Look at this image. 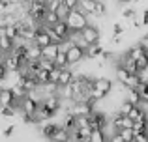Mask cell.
<instances>
[{
    "label": "cell",
    "instance_id": "obj_1",
    "mask_svg": "<svg viewBox=\"0 0 148 142\" xmlns=\"http://www.w3.org/2000/svg\"><path fill=\"white\" fill-rule=\"evenodd\" d=\"M66 21H68V24H69L71 30H83L84 26L90 22V15H86L81 7H77V10L69 11V15L66 17Z\"/></svg>",
    "mask_w": 148,
    "mask_h": 142
},
{
    "label": "cell",
    "instance_id": "obj_2",
    "mask_svg": "<svg viewBox=\"0 0 148 142\" xmlns=\"http://www.w3.org/2000/svg\"><path fill=\"white\" fill-rule=\"evenodd\" d=\"M66 52H68V60H69V66L71 67L81 66V64L86 60V49L79 43H71Z\"/></svg>",
    "mask_w": 148,
    "mask_h": 142
},
{
    "label": "cell",
    "instance_id": "obj_3",
    "mask_svg": "<svg viewBox=\"0 0 148 142\" xmlns=\"http://www.w3.org/2000/svg\"><path fill=\"white\" fill-rule=\"evenodd\" d=\"M81 36H83V39L86 41L88 45H92V43H98V41H99V37H101L99 26L96 24V22H88V24L84 26L83 30H81Z\"/></svg>",
    "mask_w": 148,
    "mask_h": 142
},
{
    "label": "cell",
    "instance_id": "obj_4",
    "mask_svg": "<svg viewBox=\"0 0 148 142\" xmlns=\"http://www.w3.org/2000/svg\"><path fill=\"white\" fill-rule=\"evenodd\" d=\"M94 86H98L99 90L111 94V92H112V86H114V80L107 79V77H98V79H94Z\"/></svg>",
    "mask_w": 148,
    "mask_h": 142
},
{
    "label": "cell",
    "instance_id": "obj_5",
    "mask_svg": "<svg viewBox=\"0 0 148 142\" xmlns=\"http://www.w3.org/2000/svg\"><path fill=\"white\" fill-rule=\"evenodd\" d=\"M58 52H60V43H49V45H45L43 47V56L45 58H49V60H54L58 56Z\"/></svg>",
    "mask_w": 148,
    "mask_h": 142
},
{
    "label": "cell",
    "instance_id": "obj_6",
    "mask_svg": "<svg viewBox=\"0 0 148 142\" xmlns=\"http://www.w3.org/2000/svg\"><path fill=\"white\" fill-rule=\"evenodd\" d=\"M58 95H60L62 99H73V101H75V90H73L71 82L58 86Z\"/></svg>",
    "mask_w": 148,
    "mask_h": 142
},
{
    "label": "cell",
    "instance_id": "obj_7",
    "mask_svg": "<svg viewBox=\"0 0 148 142\" xmlns=\"http://www.w3.org/2000/svg\"><path fill=\"white\" fill-rule=\"evenodd\" d=\"M54 64H56V67H60V69H64V67H69L68 52H66V51H60V52H58V56L54 58Z\"/></svg>",
    "mask_w": 148,
    "mask_h": 142
},
{
    "label": "cell",
    "instance_id": "obj_8",
    "mask_svg": "<svg viewBox=\"0 0 148 142\" xmlns=\"http://www.w3.org/2000/svg\"><path fill=\"white\" fill-rule=\"evenodd\" d=\"M96 4H98V0H81V10L84 11L86 15H92L96 10Z\"/></svg>",
    "mask_w": 148,
    "mask_h": 142
},
{
    "label": "cell",
    "instance_id": "obj_9",
    "mask_svg": "<svg viewBox=\"0 0 148 142\" xmlns=\"http://www.w3.org/2000/svg\"><path fill=\"white\" fill-rule=\"evenodd\" d=\"M51 140H53V142H64V140H69V133L60 125V127L56 129V133L51 137Z\"/></svg>",
    "mask_w": 148,
    "mask_h": 142
},
{
    "label": "cell",
    "instance_id": "obj_10",
    "mask_svg": "<svg viewBox=\"0 0 148 142\" xmlns=\"http://www.w3.org/2000/svg\"><path fill=\"white\" fill-rule=\"evenodd\" d=\"M77 131H79V137H81V140H84V142H92V131H94V129H92L90 125H84V127H79Z\"/></svg>",
    "mask_w": 148,
    "mask_h": 142
},
{
    "label": "cell",
    "instance_id": "obj_11",
    "mask_svg": "<svg viewBox=\"0 0 148 142\" xmlns=\"http://www.w3.org/2000/svg\"><path fill=\"white\" fill-rule=\"evenodd\" d=\"M58 21H60V15H58L56 11H47V13H45V21H43V24L53 26L54 22H58Z\"/></svg>",
    "mask_w": 148,
    "mask_h": 142
},
{
    "label": "cell",
    "instance_id": "obj_12",
    "mask_svg": "<svg viewBox=\"0 0 148 142\" xmlns=\"http://www.w3.org/2000/svg\"><path fill=\"white\" fill-rule=\"evenodd\" d=\"M133 105L135 103H131L130 99H124V101L120 103V107H118V112H122L124 116H127V114L131 112V109H133Z\"/></svg>",
    "mask_w": 148,
    "mask_h": 142
},
{
    "label": "cell",
    "instance_id": "obj_13",
    "mask_svg": "<svg viewBox=\"0 0 148 142\" xmlns=\"http://www.w3.org/2000/svg\"><path fill=\"white\" fill-rule=\"evenodd\" d=\"M120 133H122V137H124V142H135V131H133V127H124Z\"/></svg>",
    "mask_w": 148,
    "mask_h": 142
},
{
    "label": "cell",
    "instance_id": "obj_14",
    "mask_svg": "<svg viewBox=\"0 0 148 142\" xmlns=\"http://www.w3.org/2000/svg\"><path fill=\"white\" fill-rule=\"evenodd\" d=\"M122 21H131L133 17H137V10H133V7H126V10H122Z\"/></svg>",
    "mask_w": 148,
    "mask_h": 142
},
{
    "label": "cell",
    "instance_id": "obj_15",
    "mask_svg": "<svg viewBox=\"0 0 148 142\" xmlns=\"http://www.w3.org/2000/svg\"><path fill=\"white\" fill-rule=\"evenodd\" d=\"M137 66H139V71H141V73H145L148 69V52L137 58Z\"/></svg>",
    "mask_w": 148,
    "mask_h": 142
},
{
    "label": "cell",
    "instance_id": "obj_16",
    "mask_svg": "<svg viewBox=\"0 0 148 142\" xmlns=\"http://www.w3.org/2000/svg\"><path fill=\"white\" fill-rule=\"evenodd\" d=\"M126 34V24L124 22H114L112 24V36H124Z\"/></svg>",
    "mask_w": 148,
    "mask_h": 142
},
{
    "label": "cell",
    "instance_id": "obj_17",
    "mask_svg": "<svg viewBox=\"0 0 148 142\" xmlns=\"http://www.w3.org/2000/svg\"><path fill=\"white\" fill-rule=\"evenodd\" d=\"M69 11H71V7H68V6H66L64 2H62V4H60V7L56 10V13L60 15V19H66V17L69 15Z\"/></svg>",
    "mask_w": 148,
    "mask_h": 142
},
{
    "label": "cell",
    "instance_id": "obj_18",
    "mask_svg": "<svg viewBox=\"0 0 148 142\" xmlns=\"http://www.w3.org/2000/svg\"><path fill=\"white\" fill-rule=\"evenodd\" d=\"M15 129H17V125H13V124H10V125H8V127H4V131H2V135H4V137H6V139H10V137H11V135H13V131H15Z\"/></svg>",
    "mask_w": 148,
    "mask_h": 142
},
{
    "label": "cell",
    "instance_id": "obj_19",
    "mask_svg": "<svg viewBox=\"0 0 148 142\" xmlns=\"http://www.w3.org/2000/svg\"><path fill=\"white\" fill-rule=\"evenodd\" d=\"M62 2H64L68 7H71V10H77V7L81 6V0H62Z\"/></svg>",
    "mask_w": 148,
    "mask_h": 142
},
{
    "label": "cell",
    "instance_id": "obj_20",
    "mask_svg": "<svg viewBox=\"0 0 148 142\" xmlns=\"http://www.w3.org/2000/svg\"><path fill=\"white\" fill-rule=\"evenodd\" d=\"M58 77H60V67H54L51 71V82H58Z\"/></svg>",
    "mask_w": 148,
    "mask_h": 142
},
{
    "label": "cell",
    "instance_id": "obj_21",
    "mask_svg": "<svg viewBox=\"0 0 148 142\" xmlns=\"http://www.w3.org/2000/svg\"><path fill=\"white\" fill-rule=\"evenodd\" d=\"M6 75H8V69H6V66H4V62H0V84L4 82Z\"/></svg>",
    "mask_w": 148,
    "mask_h": 142
},
{
    "label": "cell",
    "instance_id": "obj_22",
    "mask_svg": "<svg viewBox=\"0 0 148 142\" xmlns=\"http://www.w3.org/2000/svg\"><path fill=\"white\" fill-rule=\"evenodd\" d=\"M141 17H143V24H145V26H148V10H145V11H143V13H141Z\"/></svg>",
    "mask_w": 148,
    "mask_h": 142
}]
</instances>
